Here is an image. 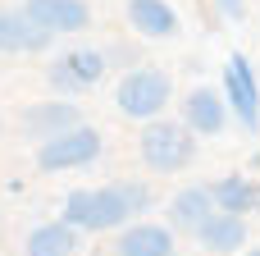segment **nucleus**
<instances>
[{
    "label": "nucleus",
    "instance_id": "17",
    "mask_svg": "<svg viewBox=\"0 0 260 256\" xmlns=\"http://www.w3.org/2000/svg\"><path fill=\"white\" fill-rule=\"evenodd\" d=\"M215 5H219L224 18H242V14H247V0H215Z\"/></svg>",
    "mask_w": 260,
    "mask_h": 256
},
{
    "label": "nucleus",
    "instance_id": "8",
    "mask_svg": "<svg viewBox=\"0 0 260 256\" xmlns=\"http://www.w3.org/2000/svg\"><path fill=\"white\" fill-rule=\"evenodd\" d=\"M78 124H82V110L73 101H41V105L23 110V133L37 137V142H50V137H59V133H69Z\"/></svg>",
    "mask_w": 260,
    "mask_h": 256
},
{
    "label": "nucleus",
    "instance_id": "4",
    "mask_svg": "<svg viewBox=\"0 0 260 256\" xmlns=\"http://www.w3.org/2000/svg\"><path fill=\"white\" fill-rule=\"evenodd\" d=\"M96 156H101V133L87 128V124H78V128L50 137V142H37V169H46V174L82 169V165H91Z\"/></svg>",
    "mask_w": 260,
    "mask_h": 256
},
{
    "label": "nucleus",
    "instance_id": "11",
    "mask_svg": "<svg viewBox=\"0 0 260 256\" xmlns=\"http://www.w3.org/2000/svg\"><path fill=\"white\" fill-rule=\"evenodd\" d=\"M215 211H219V206H215V188L187 183V188H178L174 202H169V229H187V234H197Z\"/></svg>",
    "mask_w": 260,
    "mask_h": 256
},
{
    "label": "nucleus",
    "instance_id": "15",
    "mask_svg": "<svg viewBox=\"0 0 260 256\" xmlns=\"http://www.w3.org/2000/svg\"><path fill=\"white\" fill-rule=\"evenodd\" d=\"M128 23L151 41L178 32V14L169 9V0H128Z\"/></svg>",
    "mask_w": 260,
    "mask_h": 256
},
{
    "label": "nucleus",
    "instance_id": "16",
    "mask_svg": "<svg viewBox=\"0 0 260 256\" xmlns=\"http://www.w3.org/2000/svg\"><path fill=\"white\" fill-rule=\"evenodd\" d=\"M215 206L229 211V215H247V211L260 206V188L251 179H242V174H229V179L215 183Z\"/></svg>",
    "mask_w": 260,
    "mask_h": 256
},
{
    "label": "nucleus",
    "instance_id": "5",
    "mask_svg": "<svg viewBox=\"0 0 260 256\" xmlns=\"http://www.w3.org/2000/svg\"><path fill=\"white\" fill-rule=\"evenodd\" d=\"M105 78V55L91 50V46H78V50H64L50 69H46V82L59 92V96H78V92H91L96 82Z\"/></svg>",
    "mask_w": 260,
    "mask_h": 256
},
{
    "label": "nucleus",
    "instance_id": "9",
    "mask_svg": "<svg viewBox=\"0 0 260 256\" xmlns=\"http://www.w3.org/2000/svg\"><path fill=\"white\" fill-rule=\"evenodd\" d=\"M46 46H50V32L37 27L23 14V5L18 9H0V55H37Z\"/></svg>",
    "mask_w": 260,
    "mask_h": 256
},
{
    "label": "nucleus",
    "instance_id": "1",
    "mask_svg": "<svg viewBox=\"0 0 260 256\" xmlns=\"http://www.w3.org/2000/svg\"><path fill=\"white\" fill-rule=\"evenodd\" d=\"M151 206L146 183H101V188H78L64 197V220L73 229H123Z\"/></svg>",
    "mask_w": 260,
    "mask_h": 256
},
{
    "label": "nucleus",
    "instance_id": "2",
    "mask_svg": "<svg viewBox=\"0 0 260 256\" xmlns=\"http://www.w3.org/2000/svg\"><path fill=\"white\" fill-rule=\"evenodd\" d=\"M142 160L160 174H178L197 160V133L183 119H151L142 128Z\"/></svg>",
    "mask_w": 260,
    "mask_h": 256
},
{
    "label": "nucleus",
    "instance_id": "3",
    "mask_svg": "<svg viewBox=\"0 0 260 256\" xmlns=\"http://www.w3.org/2000/svg\"><path fill=\"white\" fill-rule=\"evenodd\" d=\"M169 92H174V82H169V73H160V69H128L123 78H119V92H114V101H119V110L128 115V119H160V110L169 105Z\"/></svg>",
    "mask_w": 260,
    "mask_h": 256
},
{
    "label": "nucleus",
    "instance_id": "10",
    "mask_svg": "<svg viewBox=\"0 0 260 256\" xmlns=\"http://www.w3.org/2000/svg\"><path fill=\"white\" fill-rule=\"evenodd\" d=\"M183 124H187L192 133L215 137V133L229 124V96H219L215 87H192L187 101H183Z\"/></svg>",
    "mask_w": 260,
    "mask_h": 256
},
{
    "label": "nucleus",
    "instance_id": "18",
    "mask_svg": "<svg viewBox=\"0 0 260 256\" xmlns=\"http://www.w3.org/2000/svg\"><path fill=\"white\" fill-rule=\"evenodd\" d=\"M251 256H260V247H256V252H251Z\"/></svg>",
    "mask_w": 260,
    "mask_h": 256
},
{
    "label": "nucleus",
    "instance_id": "13",
    "mask_svg": "<svg viewBox=\"0 0 260 256\" xmlns=\"http://www.w3.org/2000/svg\"><path fill=\"white\" fill-rule=\"evenodd\" d=\"M119 256H174V229L169 224H128L119 234Z\"/></svg>",
    "mask_w": 260,
    "mask_h": 256
},
{
    "label": "nucleus",
    "instance_id": "14",
    "mask_svg": "<svg viewBox=\"0 0 260 256\" xmlns=\"http://www.w3.org/2000/svg\"><path fill=\"white\" fill-rule=\"evenodd\" d=\"M73 252H78V229L69 220H46L23 243V256H73Z\"/></svg>",
    "mask_w": 260,
    "mask_h": 256
},
{
    "label": "nucleus",
    "instance_id": "12",
    "mask_svg": "<svg viewBox=\"0 0 260 256\" xmlns=\"http://www.w3.org/2000/svg\"><path fill=\"white\" fill-rule=\"evenodd\" d=\"M197 243H201L206 252H215V256L242 252V243H247V220H242V215H229V211H215V215L197 229Z\"/></svg>",
    "mask_w": 260,
    "mask_h": 256
},
{
    "label": "nucleus",
    "instance_id": "7",
    "mask_svg": "<svg viewBox=\"0 0 260 256\" xmlns=\"http://www.w3.org/2000/svg\"><path fill=\"white\" fill-rule=\"evenodd\" d=\"M23 14L37 27H46L50 37H69V32H82L91 23L87 0H23Z\"/></svg>",
    "mask_w": 260,
    "mask_h": 256
},
{
    "label": "nucleus",
    "instance_id": "6",
    "mask_svg": "<svg viewBox=\"0 0 260 256\" xmlns=\"http://www.w3.org/2000/svg\"><path fill=\"white\" fill-rule=\"evenodd\" d=\"M224 96H229V110L242 119V128H260V82L242 50L229 55V64H224Z\"/></svg>",
    "mask_w": 260,
    "mask_h": 256
}]
</instances>
